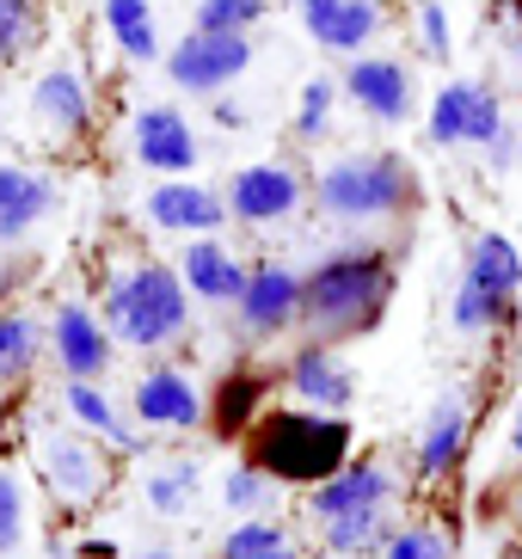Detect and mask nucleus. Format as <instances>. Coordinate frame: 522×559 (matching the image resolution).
<instances>
[{
    "label": "nucleus",
    "instance_id": "26",
    "mask_svg": "<svg viewBox=\"0 0 522 559\" xmlns=\"http://www.w3.org/2000/svg\"><path fill=\"white\" fill-rule=\"evenodd\" d=\"M510 301H517V296H498V289H486V283L461 277V289H455V332L505 326V320H510Z\"/></svg>",
    "mask_w": 522,
    "mask_h": 559
},
{
    "label": "nucleus",
    "instance_id": "21",
    "mask_svg": "<svg viewBox=\"0 0 522 559\" xmlns=\"http://www.w3.org/2000/svg\"><path fill=\"white\" fill-rule=\"evenodd\" d=\"M467 277L486 283V289H498V296H517L522 289L517 247H510L505 234H474V240H467Z\"/></svg>",
    "mask_w": 522,
    "mask_h": 559
},
{
    "label": "nucleus",
    "instance_id": "38",
    "mask_svg": "<svg viewBox=\"0 0 522 559\" xmlns=\"http://www.w3.org/2000/svg\"><path fill=\"white\" fill-rule=\"evenodd\" d=\"M517 535H522V486H517Z\"/></svg>",
    "mask_w": 522,
    "mask_h": 559
},
{
    "label": "nucleus",
    "instance_id": "11",
    "mask_svg": "<svg viewBox=\"0 0 522 559\" xmlns=\"http://www.w3.org/2000/svg\"><path fill=\"white\" fill-rule=\"evenodd\" d=\"M240 308V326L246 332H283L301 320V277H295L289 264H259L252 277H246V296L234 301Z\"/></svg>",
    "mask_w": 522,
    "mask_h": 559
},
{
    "label": "nucleus",
    "instance_id": "41",
    "mask_svg": "<svg viewBox=\"0 0 522 559\" xmlns=\"http://www.w3.org/2000/svg\"><path fill=\"white\" fill-rule=\"evenodd\" d=\"M295 7H308V0H295Z\"/></svg>",
    "mask_w": 522,
    "mask_h": 559
},
{
    "label": "nucleus",
    "instance_id": "24",
    "mask_svg": "<svg viewBox=\"0 0 522 559\" xmlns=\"http://www.w3.org/2000/svg\"><path fill=\"white\" fill-rule=\"evenodd\" d=\"M197 486H203L197 461H166V467L147 474V504L161 510V516H185L197 504Z\"/></svg>",
    "mask_w": 522,
    "mask_h": 559
},
{
    "label": "nucleus",
    "instance_id": "30",
    "mask_svg": "<svg viewBox=\"0 0 522 559\" xmlns=\"http://www.w3.org/2000/svg\"><path fill=\"white\" fill-rule=\"evenodd\" d=\"M259 19H264V0H203L197 7L203 32H252Z\"/></svg>",
    "mask_w": 522,
    "mask_h": 559
},
{
    "label": "nucleus",
    "instance_id": "9",
    "mask_svg": "<svg viewBox=\"0 0 522 559\" xmlns=\"http://www.w3.org/2000/svg\"><path fill=\"white\" fill-rule=\"evenodd\" d=\"M130 148H135V160H142L147 173H161V179H191V166H197V135L173 105L135 111Z\"/></svg>",
    "mask_w": 522,
    "mask_h": 559
},
{
    "label": "nucleus",
    "instance_id": "5",
    "mask_svg": "<svg viewBox=\"0 0 522 559\" xmlns=\"http://www.w3.org/2000/svg\"><path fill=\"white\" fill-rule=\"evenodd\" d=\"M313 198L339 222H381V215H400L412 203V173L400 154H351V160H332L320 173Z\"/></svg>",
    "mask_w": 522,
    "mask_h": 559
},
{
    "label": "nucleus",
    "instance_id": "31",
    "mask_svg": "<svg viewBox=\"0 0 522 559\" xmlns=\"http://www.w3.org/2000/svg\"><path fill=\"white\" fill-rule=\"evenodd\" d=\"M222 498H228V510H264V498H271V474H264L259 461H240V467L222 479Z\"/></svg>",
    "mask_w": 522,
    "mask_h": 559
},
{
    "label": "nucleus",
    "instance_id": "3",
    "mask_svg": "<svg viewBox=\"0 0 522 559\" xmlns=\"http://www.w3.org/2000/svg\"><path fill=\"white\" fill-rule=\"evenodd\" d=\"M388 498H393V474L381 461H344L332 479L313 486V523L327 535L332 554H369L381 542V523H388Z\"/></svg>",
    "mask_w": 522,
    "mask_h": 559
},
{
    "label": "nucleus",
    "instance_id": "36",
    "mask_svg": "<svg viewBox=\"0 0 522 559\" xmlns=\"http://www.w3.org/2000/svg\"><path fill=\"white\" fill-rule=\"evenodd\" d=\"M215 123H222V130H240L246 111H240V105H215Z\"/></svg>",
    "mask_w": 522,
    "mask_h": 559
},
{
    "label": "nucleus",
    "instance_id": "10",
    "mask_svg": "<svg viewBox=\"0 0 522 559\" xmlns=\"http://www.w3.org/2000/svg\"><path fill=\"white\" fill-rule=\"evenodd\" d=\"M295 203H301V179H295L289 166H240L228 185V210L240 215V222H252V228H271V222H283V215H295Z\"/></svg>",
    "mask_w": 522,
    "mask_h": 559
},
{
    "label": "nucleus",
    "instance_id": "14",
    "mask_svg": "<svg viewBox=\"0 0 522 559\" xmlns=\"http://www.w3.org/2000/svg\"><path fill=\"white\" fill-rule=\"evenodd\" d=\"M44 474L68 504H86V498L105 492L111 467H105V455L86 437H44Z\"/></svg>",
    "mask_w": 522,
    "mask_h": 559
},
{
    "label": "nucleus",
    "instance_id": "33",
    "mask_svg": "<svg viewBox=\"0 0 522 559\" xmlns=\"http://www.w3.org/2000/svg\"><path fill=\"white\" fill-rule=\"evenodd\" d=\"M32 19H37L32 0H0V68H7L19 50H25V37H32Z\"/></svg>",
    "mask_w": 522,
    "mask_h": 559
},
{
    "label": "nucleus",
    "instance_id": "25",
    "mask_svg": "<svg viewBox=\"0 0 522 559\" xmlns=\"http://www.w3.org/2000/svg\"><path fill=\"white\" fill-rule=\"evenodd\" d=\"M68 418H74V425H86V430H98V437H111V443H135V430L117 418L111 400L98 394L93 381H68Z\"/></svg>",
    "mask_w": 522,
    "mask_h": 559
},
{
    "label": "nucleus",
    "instance_id": "27",
    "mask_svg": "<svg viewBox=\"0 0 522 559\" xmlns=\"http://www.w3.org/2000/svg\"><path fill=\"white\" fill-rule=\"evenodd\" d=\"M222 559H295V542L277 523H240V528H228Z\"/></svg>",
    "mask_w": 522,
    "mask_h": 559
},
{
    "label": "nucleus",
    "instance_id": "7",
    "mask_svg": "<svg viewBox=\"0 0 522 559\" xmlns=\"http://www.w3.org/2000/svg\"><path fill=\"white\" fill-rule=\"evenodd\" d=\"M49 345H56V357H62L68 381H93L111 369V326H105V313L86 308V301H62L56 308V320H49Z\"/></svg>",
    "mask_w": 522,
    "mask_h": 559
},
{
    "label": "nucleus",
    "instance_id": "15",
    "mask_svg": "<svg viewBox=\"0 0 522 559\" xmlns=\"http://www.w3.org/2000/svg\"><path fill=\"white\" fill-rule=\"evenodd\" d=\"M56 203V185L37 166H0V247H13L37 228Z\"/></svg>",
    "mask_w": 522,
    "mask_h": 559
},
{
    "label": "nucleus",
    "instance_id": "32",
    "mask_svg": "<svg viewBox=\"0 0 522 559\" xmlns=\"http://www.w3.org/2000/svg\"><path fill=\"white\" fill-rule=\"evenodd\" d=\"M332 130V81H308L301 86V111H295V135L320 142Z\"/></svg>",
    "mask_w": 522,
    "mask_h": 559
},
{
    "label": "nucleus",
    "instance_id": "16",
    "mask_svg": "<svg viewBox=\"0 0 522 559\" xmlns=\"http://www.w3.org/2000/svg\"><path fill=\"white\" fill-rule=\"evenodd\" d=\"M179 277H185V289H191V296L222 301V308H228V301L246 296V277H252V271H246L228 247H215L210 234H197L191 247H185V259H179Z\"/></svg>",
    "mask_w": 522,
    "mask_h": 559
},
{
    "label": "nucleus",
    "instance_id": "13",
    "mask_svg": "<svg viewBox=\"0 0 522 559\" xmlns=\"http://www.w3.org/2000/svg\"><path fill=\"white\" fill-rule=\"evenodd\" d=\"M135 418H142L147 430H191L203 425V400H197V388L179 376V369H147L142 381H135Z\"/></svg>",
    "mask_w": 522,
    "mask_h": 559
},
{
    "label": "nucleus",
    "instance_id": "2",
    "mask_svg": "<svg viewBox=\"0 0 522 559\" xmlns=\"http://www.w3.org/2000/svg\"><path fill=\"white\" fill-rule=\"evenodd\" d=\"M105 326H111L117 345H135V350H161L185 332V277L173 264H130L105 283Z\"/></svg>",
    "mask_w": 522,
    "mask_h": 559
},
{
    "label": "nucleus",
    "instance_id": "19",
    "mask_svg": "<svg viewBox=\"0 0 522 559\" xmlns=\"http://www.w3.org/2000/svg\"><path fill=\"white\" fill-rule=\"evenodd\" d=\"M32 117L44 123L49 135H81L86 117H93L86 81L74 74V68H49V74H37V86H32Z\"/></svg>",
    "mask_w": 522,
    "mask_h": 559
},
{
    "label": "nucleus",
    "instance_id": "8",
    "mask_svg": "<svg viewBox=\"0 0 522 559\" xmlns=\"http://www.w3.org/2000/svg\"><path fill=\"white\" fill-rule=\"evenodd\" d=\"M344 93L357 105L363 117H376V123H406L418 93H412V68L393 62V56H357V62L344 68Z\"/></svg>",
    "mask_w": 522,
    "mask_h": 559
},
{
    "label": "nucleus",
    "instance_id": "40",
    "mask_svg": "<svg viewBox=\"0 0 522 559\" xmlns=\"http://www.w3.org/2000/svg\"><path fill=\"white\" fill-rule=\"evenodd\" d=\"M505 559H522V547H510V554H505Z\"/></svg>",
    "mask_w": 522,
    "mask_h": 559
},
{
    "label": "nucleus",
    "instance_id": "37",
    "mask_svg": "<svg viewBox=\"0 0 522 559\" xmlns=\"http://www.w3.org/2000/svg\"><path fill=\"white\" fill-rule=\"evenodd\" d=\"M510 449L522 455V400H517V425H510Z\"/></svg>",
    "mask_w": 522,
    "mask_h": 559
},
{
    "label": "nucleus",
    "instance_id": "17",
    "mask_svg": "<svg viewBox=\"0 0 522 559\" xmlns=\"http://www.w3.org/2000/svg\"><path fill=\"white\" fill-rule=\"evenodd\" d=\"M289 394L313 412H344L351 394H357V381H351V369H344L327 345H308L289 362Z\"/></svg>",
    "mask_w": 522,
    "mask_h": 559
},
{
    "label": "nucleus",
    "instance_id": "42",
    "mask_svg": "<svg viewBox=\"0 0 522 559\" xmlns=\"http://www.w3.org/2000/svg\"><path fill=\"white\" fill-rule=\"evenodd\" d=\"M517 160H522V148H517Z\"/></svg>",
    "mask_w": 522,
    "mask_h": 559
},
{
    "label": "nucleus",
    "instance_id": "18",
    "mask_svg": "<svg viewBox=\"0 0 522 559\" xmlns=\"http://www.w3.org/2000/svg\"><path fill=\"white\" fill-rule=\"evenodd\" d=\"M301 25H308V37L327 44V50H363V44L376 37L381 13H376V0H308V7H301Z\"/></svg>",
    "mask_w": 522,
    "mask_h": 559
},
{
    "label": "nucleus",
    "instance_id": "12",
    "mask_svg": "<svg viewBox=\"0 0 522 559\" xmlns=\"http://www.w3.org/2000/svg\"><path fill=\"white\" fill-rule=\"evenodd\" d=\"M228 215H234L228 203L215 191H203L197 179H161L147 191V222L166 234H215Z\"/></svg>",
    "mask_w": 522,
    "mask_h": 559
},
{
    "label": "nucleus",
    "instance_id": "20",
    "mask_svg": "<svg viewBox=\"0 0 522 559\" xmlns=\"http://www.w3.org/2000/svg\"><path fill=\"white\" fill-rule=\"evenodd\" d=\"M461 443H467V406H461V394H442L425 418V437H418V467L449 474L461 461Z\"/></svg>",
    "mask_w": 522,
    "mask_h": 559
},
{
    "label": "nucleus",
    "instance_id": "6",
    "mask_svg": "<svg viewBox=\"0 0 522 559\" xmlns=\"http://www.w3.org/2000/svg\"><path fill=\"white\" fill-rule=\"evenodd\" d=\"M246 68H252V37L246 32H203V25H191L173 44V56H166V74L185 93H222L228 81H240Z\"/></svg>",
    "mask_w": 522,
    "mask_h": 559
},
{
    "label": "nucleus",
    "instance_id": "23",
    "mask_svg": "<svg viewBox=\"0 0 522 559\" xmlns=\"http://www.w3.org/2000/svg\"><path fill=\"white\" fill-rule=\"evenodd\" d=\"M474 99H479V81H449L430 105V142L437 148H455L467 142V123H474Z\"/></svg>",
    "mask_w": 522,
    "mask_h": 559
},
{
    "label": "nucleus",
    "instance_id": "35",
    "mask_svg": "<svg viewBox=\"0 0 522 559\" xmlns=\"http://www.w3.org/2000/svg\"><path fill=\"white\" fill-rule=\"evenodd\" d=\"M418 37H425V50L437 56V62H449V50H455V44H449V13H442L437 0H425V7H418Z\"/></svg>",
    "mask_w": 522,
    "mask_h": 559
},
{
    "label": "nucleus",
    "instance_id": "1",
    "mask_svg": "<svg viewBox=\"0 0 522 559\" xmlns=\"http://www.w3.org/2000/svg\"><path fill=\"white\" fill-rule=\"evenodd\" d=\"M393 296V259L388 252H332L313 277H301V326L320 345L357 338L381 320Z\"/></svg>",
    "mask_w": 522,
    "mask_h": 559
},
{
    "label": "nucleus",
    "instance_id": "4",
    "mask_svg": "<svg viewBox=\"0 0 522 559\" xmlns=\"http://www.w3.org/2000/svg\"><path fill=\"white\" fill-rule=\"evenodd\" d=\"M344 449H351V425H344L339 412H277L252 437V461H259L264 474L301 479V486H320V479L339 474Z\"/></svg>",
    "mask_w": 522,
    "mask_h": 559
},
{
    "label": "nucleus",
    "instance_id": "39",
    "mask_svg": "<svg viewBox=\"0 0 522 559\" xmlns=\"http://www.w3.org/2000/svg\"><path fill=\"white\" fill-rule=\"evenodd\" d=\"M135 559H173V554H135Z\"/></svg>",
    "mask_w": 522,
    "mask_h": 559
},
{
    "label": "nucleus",
    "instance_id": "29",
    "mask_svg": "<svg viewBox=\"0 0 522 559\" xmlns=\"http://www.w3.org/2000/svg\"><path fill=\"white\" fill-rule=\"evenodd\" d=\"M381 559H449V535L437 523H412V528H393Z\"/></svg>",
    "mask_w": 522,
    "mask_h": 559
},
{
    "label": "nucleus",
    "instance_id": "28",
    "mask_svg": "<svg viewBox=\"0 0 522 559\" xmlns=\"http://www.w3.org/2000/svg\"><path fill=\"white\" fill-rule=\"evenodd\" d=\"M37 362V326L25 313H0V376H25Z\"/></svg>",
    "mask_w": 522,
    "mask_h": 559
},
{
    "label": "nucleus",
    "instance_id": "34",
    "mask_svg": "<svg viewBox=\"0 0 522 559\" xmlns=\"http://www.w3.org/2000/svg\"><path fill=\"white\" fill-rule=\"evenodd\" d=\"M25 542V492L13 474H0V554H13Z\"/></svg>",
    "mask_w": 522,
    "mask_h": 559
},
{
    "label": "nucleus",
    "instance_id": "22",
    "mask_svg": "<svg viewBox=\"0 0 522 559\" xmlns=\"http://www.w3.org/2000/svg\"><path fill=\"white\" fill-rule=\"evenodd\" d=\"M105 25H111V37H117L123 56H135V62H154V56H161L154 7H147V0H105Z\"/></svg>",
    "mask_w": 522,
    "mask_h": 559
}]
</instances>
